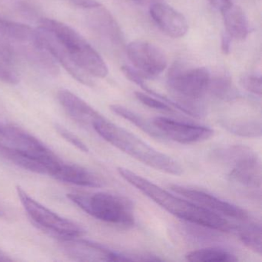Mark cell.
Instances as JSON below:
<instances>
[{
	"label": "cell",
	"instance_id": "obj_1",
	"mask_svg": "<svg viewBox=\"0 0 262 262\" xmlns=\"http://www.w3.org/2000/svg\"><path fill=\"white\" fill-rule=\"evenodd\" d=\"M121 177L137 188L159 206L176 217L220 232H229L235 226L223 216L212 212L188 199H182L168 192L151 181L123 167L117 168Z\"/></svg>",
	"mask_w": 262,
	"mask_h": 262
},
{
	"label": "cell",
	"instance_id": "obj_2",
	"mask_svg": "<svg viewBox=\"0 0 262 262\" xmlns=\"http://www.w3.org/2000/svg\"><path fill=\"white\" fill-rule=\"evenodd\" d=\"M92 127L104 140L144 165L167 174H182V168L179 162L155 149L136 135L107 120L103 116L95 121Z\"/></svg>",
	"mask_w": 262,
	"mask_h": 262
},
{
	"label": "cell",
	"instance_id": "obj_3",
	"mask_svg": "<svg viewBox=\"0 0 262 262\" xmlns=\"http://www.w3.org/2000/svg\"><path fill=\"white\" fill-rule=\"evenodd\" d=\"M39 27L50 32L76 63L89 75L98 78L108 75L105 61L74 29L60 21L48 18L41 19Z\"/></svg>",
	"mask_w": 262,
	"mask_h": 262
},
{
	"label": "cell",
	"instance_id": "obj_4",
	"mask_svg": "<svg viewBox=\"0 0 262 262\" xmlns=\"http://www.w3.org/2000/svg\"><path fill=\"white\" fill-rule=\"evenodd\" d=\"M67 198L98 220L126 228L135 225L133 202L124 196L108 192L70 193Z\"/></svg>",
	"mask_w": 262,
	"mask_h": 262
},
{
	"label": "cell",
	"instance_id": "obj_5",
	"mask_svg": "<svg viewBox=\"0 0 262 262\" xmlns=\"http://www.w3.org/2000/svg\"><path fill=\"white\" fill-rule=\"evenodd\" d=\"M211 74L206 68H187L182 64H174L169 70L168 85L178 99L181 111L190 116H202L203 111L197 105L208 92Z\"/></svg>",
	"mask_w": 262,
	"mask_h": 262
},
{
	"label": "cell",
	"instance_id": "obj_6",
	"mask_svg": "<svg viewBox=\"0 0 262 262\" xmlns=\"http://www.w3.org/2000/svg\"><path fill=\"white\" fill-rule=\"evenodd\" d=\"M214 157L229 168L230 180L249 189L261 188V164L257 153L245 145H231L216 150Z\"/></svg>",
	"mask_w": 262,
	"mask_h": 262
},
{
	"label": "cell",
	"instance_id": "obj_7",
	"mask_svg": "<svg viewBox=\"0 0 262 262\" xmlns=\"http://www.w3.org/2000/svg\"><path fill=\"white\" fill-rule=\"evenodd\" d=\"M18 197L30 219L45 232L59 239L82 237L85 231L82 226L56 214L30 197L21 187H16Z\"/></svg>",
	"mask_w": 262,
	"mask_h": 262
},
{
	"label": "cell",
	"instance_id": "obj_8",
	"mask_svg": "<svg viewBox=\"0 0 262 262\" xmlns=\"http://www.w3.org/2000/svg\"><path fill=\"white\" fill-rule=\"evenodd\" d=\"M0 143L48 163L56 164L61 160L41 141L15 125H0Z\"/></svg>",
	"mask_w": 262,
	"mask_h": 262
},
{
	"label": "cell",
	"instance_id": "obj_9",
	"mask_svg": "<svg viewBox=\"0 0 262 262\" xmlns=\"http://www.w3.org/2000/svg\"><path fill=\"white\" fill-rule=\"evenodd\" d=\"M128 59L144 79L157 77L168 66L166 56L154 44L135 41L126 49Z\"/></svg>",
	"mask_w": 262,
	"mask_h": 262
},
{
	"label": "cell",
	"instance_id": "obj_10",
	"mask_svg": "<svg viewBox=\"0 0 262 262\" xmlns=\"http://www.w3.org/2000/svg\"><path fill=\"white\" fill-rule=\"evenodd\" d=\"M152 124L163 137L178 143L195 144L212 137L214 130L202 125L174 120L169 118L155 117Z\"/></svg>",
	"mask_w": 262,
	"mask_h": 262
},
{
	"label": "cell",
	"instance_id": "obj_11",
	"mask_svg": "<svg viewBox=\"0 0 262 262\" xmlns=\"http://www.w3.org/2000/svg\"><path fill=\"white\" fill-rule=\"evenodd\" d=\"M170 187L174 192L219 215L242 222H246L249 219L248 211L243 208L206 191L179 185H171Z\"/></svg>",
	"mask_w": 262,
	"mask_h": 262
},
{
	"label": "cell",
	"instance_id": "obj_12",
	"mask_svg": "<svg viewBox=\"0 0 262 262\" xmlns=\"http://www.w3.org/2000/svg\"><path fill=\"white\" fill-rule=\"evenodd\" d=\"M60 239L62 251L70 258L79 261H121L122 253L107 247L81 238Z\"/></svg>",
	"mask_w": 262,
	"mask_h": 262
},
{
	"label": "cell",
	"instance_id": "obj_13",
	"mask_svg": "<svg viewBox=\"0 0 262 262\" xmlns=\"http://www.w3.org/2000/svg\"><path fill=\"white\" fill-rule=\"evenodd\" d=\"M35 42L39 47L45 49L53 59L59 62L66 70L76 79L78 82L87 86L94 85L91 76L76 63L67 50L59 43V41L45 29L39 27L36 29Z\"/></svg>",
	"mask_w": 262,
	"mask_h": 262
},
{
	"label": "cell",
	"instance_id": "obj_14",
	"mask_svg": "<svg viewBox=\"0 0 262 262\" xmlns=\"http://www.w3.org/2000/svg\"><path fill=\"white\" fill-rule=\"evenodd\" d=\"M149 13L156 25L168 36L180 38L188 32V25L185 16L164 3H153L150 6Z\"/></svg>",
	"mask_w": 262,
	"mask_h": 262
},
{
	"label": "cell",
	"instance_id": "obj_15",
	"mask_svg": "<svg viewBox=\"0 0 262 262\" xmlns=\"http://www.w3.org/2000/svg\"><path fill=\"white\" fill-rule=\"evenodd\" d=\"M50 176L59 182L79 186L101 188L105 185L100 177L90 170L75 164L66 163L63 161L56 165Z\"/></svg>",
	"mask_w": 262,
	"mask_h": 262
},
{
	"label": "cell",
	"instance_id": "obj_16",
	"mask_svg": "<svg viewBox=\"0 0 262 262\" xmlns=\"http://www.w3.org/2000/svg\"><path fill=\"white\" fill-rule=\"evenodd\" d=\"M58 100L71 119L82 125H93V122L102 117L96 110L83 99L67 90H59Z\"/></svg>",
	"mask_w": 262,
	"mask_h": 262
},
{
	"label": "cell",
	"instance_id": "obj_17",
	"mask_svg": "<svg viewBox=\"0 0 262 262\" xmlns=\"http://www.w3.org/2000/svg\"><path fill=\"white\" fill-rule=\"evenodd\" d=\"M90 23L93 30L104 39L113 45L122 43L123 36L116 21L105 9L99 7L93 9Z\"/></svg>",
	"mask_w": 262,
	"mask_h": 262
},
{
	"label": "cell",
	"instance_id": "obj_18",
	"mask_svg": "<svg viewBox=\"0 0 262 262\" xmlns=\"http://www.w3.org/2000/svg\"><path fill=\"white\" fill-rule=\"evenodd\" d=\"M226 33L232 39L242 40L248 36L249 26L246 15L241 7L232 5L222 12Z\"/></svg>",
	"mask_w": 262,
	"mask_h": 262
},
{
	"label": "cell",
	"instance_id": "obj_19",
	"mask_svg": "<svg viewBox=\"0 0 262 262\" xmlns=\"http://www.w3.org/2000/svg\"><path fill=\"white\" fill-rule=\"evenodd\" d=\"M36 30L0 15V36L24 44L35 42Z\"/></svg>",
	"mask_w": 262,
	"mask_h": 262
},
{
	"label": "cell",
	"instance_id": "obj_20",
	"mask_svg": "<svg viewBox=\"0 0 262 262\" xmlns=\"http://www.w3.org/2000/svg\"><path fill=\"white\" fill-rule=\"evenodd\" d=\"M220 124L227 131L236 136L245 138L261 136V122L255 119H222Z\"/></svg>",
	"mask_w": 262,
	"mask_h": 262
},
{
	"label": "cell",
	"instance_id": "obj_21",
	"mask_svg": "<svg viewBox=\"0 0 262 262\" xmlns=\"http://www.w3.org/2000/svg\"><path fill=\"white\" fill-rule=\"evenodd\" d=\"M185 259L192 262H233L238 260L232 253L217 247H210L191 251L185 255Z\"/></svg>",
	"mask_w": 262,
	"mask_h": 262
},
{
	"label": "cell",
	"instance_id": "obj_22",
	"mask_svg": "<svg viewBox=\"0 0 262 262\" xmlns=\"http://www.w3.org/2000/svg\"><path fill=\"white\" fill-rule=\"evenodd\" d=\"M110 108L113 113L120 116L122 119H126L151 137L159 139H165L152 123H150L140 115L120 105H111Z\"/></svg>",
	"mask_w": 262,
	"mask_h": 262
},
{
	"label": "cell",
	"instance_id": "obj_23",
	"mask_svg": "<svg viewBox=\"0 0 262 262\" xmlns=\"http://www.w3.org/2000/svg\"><path fill=\"white\" fill-rule=\"evenodd\" d=\"M239 238L242 243L259 255L261 254V225L257 222L244 224L239 227L235 226Z\"/></svg>",
	"mask_w": 262,
	"mask_h": 262
},
{
	"label": "cell",
	"instance_id": "obj_24",
	"mask_svg": "<svg viewBox=\"0 0 262 262\" xmlns=\"http://www.w3.org/2000/svg\"><path fill=\"white\" fill-rule=\"evenodd\" d=\"M208 92L221 100H232L237 96L231 79L226 76H217L214 79L211 78Z\"/></svg>",
	"mask_w": 262,
	"mask_h": 262
},
{
	"label": "cell",
	"instance_id": "obj_25",
	"mask_svg": "<svg viewBox=\"0 0 262 262\" xmlns=\"http://www.w3.org/2000/svg\"><path fill=\"white\" fill-rule=\"evenodd\" d=\"M136 99L142 102L143 105L149 107V108H154V110H159V111L167 112V113H171L173 112L172 108L169 105L160 99L156 97L149 96V95L145 94L141 92H136L135 93Z\"/></svg>",
	"mask_w": 262,
	"mask_h": 262
},
{
	"label": "cell",
	"instance_id": "obj_26",
	"mask_svg": "<svg viewBox=\"0 0 262 262\" xmlns=\"http://www.w3.org/2000/svg\"><path fill=\"white\" fill-rule=\"evenodd\" d=\"M55 127H56V131L59 133V134L65 140L70 142L72 145H74L75 147H76V148L80 150V151H83V152H88V147H87V145H85L78 136H76V135L73 134L71 132L67 130V128H64L62 125L56 124Z\"/></svg>",
	"mask_w": 262,
	"mask_h": 262
},
{
	"label": "cell",
	"instance_id": "obj_27",
	"mask_svg": "<svg viewBox=\"0 0 262 262\" xmlns=\"http://www.w3.org/2000/svg\"><path fill=\"white\" fill-rule=\"evenodd\" d=\"M241 84L249 93L259 96L261 95V79L259 76L254 75L243 76L241 79Z\"/></svg>",
	"mask_w": 262,
	"mask_h": 262
},
{
	"label": "cell",
	"instance_id": "obj_28",
	"mask_svg": "<svg viewBox=\"0 0 262 262\" xmlns=\"http://www.w3.org/2000/svg\"><path fill=\"white\" fill-rule=\"evenodd\" d=\"M17 73L10 68V66L0 60V82L15 85L19 82Z\"/></svg>",
	"mask_w": 262,
	"mask_h": 262
},
{
	"label": "cell",
	"instance_id": "obj_29",
	"mask_svg": "<svg viewBox=\"0 0 262 262\" xmlns=\"http://www.w3.org/2000/svg\"><path fill=\"white\" fill-rule=\"evenodd\" d=\"M67 1L76 7L86 9V10H93L101 6L97 0H67Z\"/></svg>",
	"mask_w": 262,
	"mask_h": 262
},
{
	"label": "cell",
	"instance_id": "obj_30",
	"mask_svg": "<svg viewBox=\"0 0 262 262\" xmlns=\"http://www.w3.org/2000/svg\"><path fill=\"white\" fill-rule=\"evenodd\" d=\"M208 2L216 10H219L222 13L233 4L231 0H208Z\"/></svg>",
	"mask_w": 262,
	"mask_h": 262
},
{
	"label": "cell",
	"instance_id": "obj_31",
	"mask_svg": "<svg viewBox=\"0 0 262 262\" xmlns=\"http://www.w3.org/2000/svg\"><path fill=\"white\" fill-rule=\"evenodd\" d=\"M231 39L232 38L225 33L222 36V50L225 54H229L231 52Z\"/></svg>",
	"mask_w": 262,
	"mask_h": 262
},
{
	"label": "cell",
	"instance_id": "obj_32",
	"mask_svg": "<svg viewBox=\"0 0 262 262\" xmlns=\"http://www.w3.org/2000/svg\"><path fill=\"white\" fill-rule=\"evenodd\" d=\"M13 259L9 257L5 253L0 251V261H12Z\"/></svg>",
	"mask_w": 262,
	"mask_h": 262
},
{
	"label": "cell",
	"instance_id": "obj_33",
	"mask_svg": "<svg viewBox=\"0 0 262 262\" xmlns=\"http://www.w3.org/2000/svg\"><path fill=\"white\" fill-rule=\"evenodd\" d=\"M4 211H3L2 208H0V217H3V216H4Z\"/></svg>",
	"mask_w": 262,
	"mask_h": 262
}]
</instances>
